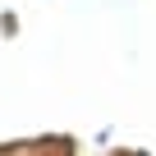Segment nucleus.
<instances>
[{
	"label": "nucleus",
	"mask_w": 156,
	"mask_h": 156,
	"mask_svg": "<svg viewBox=\"0 0 156 156\" xmlns=\"http://www.w3.org/2000/svg\"><path fill=\"white\" fill-rule=\"evenodd\" d=\"M0 32H5V37H14V32H19V14H9V9L0 14Z\"/></svg>",
	"instance_id": "nucleus-1"
}]
</instances>
